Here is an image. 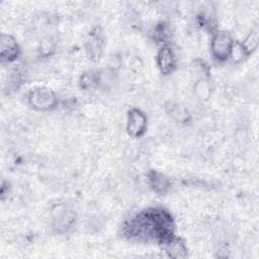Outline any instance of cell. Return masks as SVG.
<instances>
[{"mask_svg":"<svg viewBox=\"0 0 259 259\" xmlns=\"http://www.w3.org/2000/svg\"><path fill=\"white\" fill-rule=\"evenodd\" d=\"M231 35L226 31L217 32L211 39V51L213 56L219 60L227 59L233 46Z\"/></svg>","mask_w":259,"mask_h":259,"instance_id":"cell-1","label":"cell"},{"mask_svg":"<svg viewBox=\"0 0 259 259\" xmlns=\"http://www.w3.org/2000/svg\"><path fill=\"white\" fill-rule=\"evenodd\" d=\"M29 101L36 109L46 110L54 106L56 98L51 90L47 88H38L30 93Z\"/></svg>","mask_w":259,"mask_h":259,"instance_id":"cell-2","label":"cell"},{"mask_svg":"<svg viewBox=\"0 0 259 259\" xmlns=\"http://www.w3.org/2000/svg\"><path fill=\"white\" fill-rule=\"evenodd\" d=\"M147 118L139 109H133L128 112L126 128L131 136L140 137L146 130Z\"/></svg>","mask_w":259,"mask_h":259,"instance_id":"cell-3","label":"cell"},{"mask_svg":"<svg viewBox=\"0 0 259 259\" xmlns=\"http://www.w3.org/2000/svg\"><path fill=\"white\" fill-rule=\"evenodd\" d=\"M52 217L58 228H67L73 222V213L64 204L56 205L52 210Z\"/></svg>","mask_w":259,"mask_h":259,"instance_id":"cell-4","label":"cell"},{"mask_svg":"<svg viewBox=\"0 0 259 259\" xmlns=\"http://www.w3.org/2000/svg\"><path fill=\"white\" fill-rule=\"evenodd\" d=\"M18 55V46L13 37L7 34L1 35V57L2 60L12 61Z\"/></svg>","mask_w":259,"mask_h":259,"instance_id":"cell-5","label":"cell"},{"mask_svg":"<svg viewBox=\"0 0 259 259\" xmlns=\"http://www.w3.org/2000/svg\"><path fill=\"white\" fill-rule=\"evenodd\" d=\"M157 63L161 72L165 74L169 73L173 69L175 60L171 50L168 47H164L159 51L157 56Z\"/></svg>","mask_w":259,"mask_h":259,"instance_id":"cell-6","label":"cell"},{"mask_svg":"<svg viewBox=\"0 0 259 259\" xmlns=\"http://www.w3.org/2000/svg\"><path fill=\"white\" fill-rule=\"evenodd\" d=\"M166 251L172 258H183L186 256V247L179 239L170 238L165 242Z\"/></svg>","mask_w":259,"mask_h":259,"instance_id":"cell-7","label":"cell"},{"mask_svg":"<svg viewBox=\"0 0 259 259\" xmlns=\"http://www.w3.org/2000/svg\"><path fill=\"white\" fill-rule=\"evenodd\" d=\"M167 110H168L169 114L172 116V118H174L175 120H177L179 122H184L189 117L186 108L184 106L178 104V103H172L171 102L168 105Z\"/></svg>","mask_w":259,"mask_h":259,"instance_id":"cell-8","label":"cell"},{"mask_svg":"<svg viewBox=\"0 0 259 259\" xmlns=\"http://www.w3.org/2000/svg\"><path fill=\"white\" fill-rule=\"evenodd\" d=\"M258 45V33L257 32H251L245 40L241 44L244 52L246 55H249L255 51Z\"/></svg>","mask_w":259,"mask_h":259,"instance_id":"cell-9","label":"cell"},{"mask_svg":"<svg viewBox=\"0 0 259 259\" xmlns=\"http://www.w3.org/2000/svg\"><path fill=\"white\" fill-rule=\"evenodd\" d=\"M151 184L156 191H164L168 187V180L162 174L154 172L150 178Z\"/></svg>","mask_w":259,"mask_h":259,"instance_id":"cell-10","label":"cell"},{"mask_svg":"<svg viewBox=\"0 0 259 259\" xmlns=\"http://www.w3.org/2000/svg\"><path fill=\"white\" fill-rule=\"evenodd\" d=\"M88 50L93 58H98L101 52V41L98 34H91L88 40Z\"/></svg>","mask_w":259,"mask_h":259,"instance_id":"cell-11","label":"cell"},{"mask_svg":"<svg viewBox=\"0 0 259 259\" xmlns=\"http://www.w3.org/2000/svg\"><path fill=\"white\" fill-rule=\"evenodd\" d=\"M98 81V76L93 71H88L84 73L81 77V85L84 88H91L94 85H96Z\"/></svg>","mask_w":259,"mask_h":259,"instance_id":"cell-12","label":"cell"},{"mask_svg":"<svg viewBox=\"0 0 259 259\" xmlns=\"http://www.w3.org/2000/svg\"><path fill=\"white\" fill-rule=\"evenodd\" d=\"M245 55H246V54H245V52H244V50H243L241 44H240V45H238V44H233L229 57H232V59H233L234 61H239V60H241V59L243 58V56H245Z\"/></svg>","mask_w":259,"mask_h":259,"instance_id":"cell-13","label":"cell"}]
</instances>
